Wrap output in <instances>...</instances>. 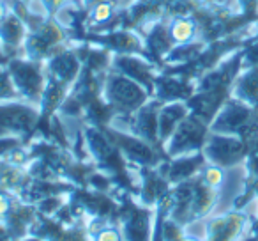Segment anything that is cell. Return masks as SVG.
Segmentation results:
<instances>
[{"instance_id": "cell-5", "label": "cell", "mask_w": 258, "mask_h": 241, "mask_svg": "<svg viewBox=\"0 0 258 241\" xmlns=\"http://www.w3.org/2000/svg\"><path fill=\"white\" fill-rule=\"evenodd\" d=\"M202 151L207 158V163L218 165L225 170L244 163L249 155V148L242 138L235 135L212 133V131L209 133V138Z\"/></svg>"}, {"instance_id": "cell-18", "label": "cell", "mask_w": 258, "mask_h": 241, "mask_svg": "<svg viewBox=\"0 0 258 241\" xmlns=\"http://www.w3.org/2000/svg\"><path fill=\"white\" fill-rule=\"evenodd\" d=\"M20 94L15 87V82L11 78V73L0 69V101H11V100H18Z\"/></svg>"}, {"instance_id": "cell-1", "label": "cell", "mask_w": 258, "mask_h": 241, "mask_svg": "<svg viewBox=\"0 0 258 241\" xmlns=\"http://www.w3.org/2000/svg\"><path fill=\"white\" fill-rule=\"evenodd\" d=\"M211 131L235 135L246 142L251 151L258 144V108L232 96L212 119Z\"/></svg>"}, {"instance_id": "cell-16", "label": "cell", "mask_w": 258, "mask_h": 241, "mask_svg": "<svg viewBox=\"0 0 258 241\" xmlns=\"http://www.w3.org/2000/svg\"><path fill=\"white\" fill-rule=\"evenodd\" d=\"M25 41V25L15 15H8L0 22V43L18 46Z\"/></svg>"}, {"instance_id": "cell-27", "label": "cell", "mask_w": 258, "mask_h": 241, "mask_svg": "<svg viewBox=\"0 0 258 241\" xmlns=\"http://www.w3.org/2000/svg\"><path fill=\"white\" fill-rule=\"evenodd\" d=\"M247 236H251L254 241H258V232H256V234H247Z\"/></svg>"}, {"instance_id": "cell-6", "label": "cell", "mask_w": 258, "mask_h": 241, "mask_svg": "<svg viewBox=\"0 0 258 241\" xmlns=\"http://www.w3.org/2000/svg\"><path fill=\"white\" fill-rule=\"evenodd\" d=\"M9 73H11V78L15 82L20 98L41 107L44 89H46V78H44L39 62L13 61L9 62Z\"/></svg>"}, {"instance_id": "cell-25", "label": "cell", "mask_w": 258, "mask_h": 241, "mask_svg": "<svg viewBox=\"0 0 258 241\" xmlns=\"http://www.w3.org/2000/svg\"><path fill=\"white\" fill-rule=\"evenodd\" d=\"M8 15H9V13H8V8H6V6H4V2H2V0H0V22H2V20H4Z\"/></svg>"}, {"instance_id": "cell-8", "label": "cell", "mask_w": 258, "mask_h": 241, "mask_svg": "<svg viewBox=\"0 0 258 241\" xmlns=\"http://www.w3.org/2000/svg\"><path fill=\"white\" fill-rule=\"evenodd\" d=\"M152 213L145 206H127L120 216L122 241H151Z\"/></svg>"}, {"instance_id": "cell-10", "label": "cell", "mask_w": 258, "mask_h": 241, "mask_svg": "<svg viewBox=\"0 0 258 241\" xmlns=\"http://www.w3.org/2000/svg\"><path fill=\"white\" fill-rule=\"evenodd\" d=\"M205 165H207V158H205L204 151L177 156V158L172 160V163L166 165V172L163 176L168 179L170 184H179L182 181H187L191 177L198 176Z\"/></svg>"}, {"instance_id": "cell-23", "label": "cell", "mask_w": 258, "mask_h": 241, "mask_svg": "<svg viewBox=\"0 0 258 241\" xmlns=\"http://www.w3.org/2000/svg\"><path fill=\"white\" fill-rule=\"evenodd\" d=\"M0 241H13L11 230H9V227L2 220H0Z\"/></svg>"}, {"instance_id": "cell-24", "label": "cell", "mask_w": 258, "mask_h": 241, "mask_svg": "<svg viewBox=\"0 0 258 241\" xmlns=\"http://www.w3.org/2000/svg\"><path fill=\"white\" fill-rule=\"evenodd\" d=\"M258 201V199H256ZM258 232V209H256V215H254V218L249 222V227H247V234H256Z\"/></svg>"}, {"instance_id": "cell-19", "label": "cell", "mask_w": 258, "mask_h": 241, "mask_svg": "<svg viewBox=\"0 0 258 241\" xmlns=\"http://www.w3.org/2000/svg\"><path fill=\"white\" fill-rule=\"evenodd\" d=\"M92 236V241H122V234L120 229L117 227H111V225H104L99 227Z\"/></svg>"}, {"instance_id": "cell-3", "label": "cell", "mask_w": 258, "mask_h": 241, "mask_svg": "<svg viewBox=\"0 0 258 241\" xmlns=\"http://www.w3.org/2000/svg\"><path fill=\"white\" fill-rule=\"evenodd\" d=\"M211 133V124L195 114H187L186 119L177 126L173 135L165 142V151L170 158L193 155L204 149Z\"/></svg>"}, {"instance_id": "cell-13", "label": "cell", "mask_w": 258, "mask_h": 241, "mask_svg": "<svg viewBox=\"0 0 258 241\" xmlns=\"http://www.w3.org/2000/svg\"><path fill=\"white\" fill-rule=\"evenodd\" d=\"M244 165H246L244 188L233 201V208L235 209H244L253 199H258V144L249 151Z\"/></svg>"}, {"instance_id": "cell-4", "label": "cell", "mask_w": 258, "mask_h": 241, "mask_svg": "<svg viewBox=\"0 0 258 241\" xmlns=\"http://www.w3.org/2000/svg\"><path fill=\"white\" fill-rule=\"evenodd\" d=\"M41 107L29 101H0V137H22L36 128Z\"/></svg>"}, {"instance_id": "cell-17", "label": "cell", "mask_w": 258, "mask_h": 241, "mask_svg": "<svg viewBox=\"0 0 258 241\" xmlns=\"http://www.w3.org/2000/svg\"><path fill=\"white\" fill-rule=\"evenodd\" d=\"M184 229H186L184 225L165 216L161 223V241H198L197 237L186 234Z\"/></svg>"}, {"instance_id": "cell-15", "label": "cell", "mask_w": 258, "mask_h": 241, "mask_svg": "<svg viewBox=\"0 0 258 241\" xmlns=\"http://www.w3.org/2000/svg\"><path fill=\"white\" fill-rule=\"evenodd\" d=\"M170 37L175 44H187L197 41L198 34V23L191 16H179L175 18L168 27Z\"/></svg>"}, {"instance_id": "cell-14", "label": "cell", "mask_w": 258, "mask_h": 241, "mask_svg": "<svg viewBox=\"0 0 258 241\" xmlns=\"http://www.w3.org/2000/svg\"><path fill=\"white\" fill-rule=\"evenodd\" d=\"M232 96L247 103L249 107L258 108V66L246 68L239 73L233 83Z\"/></svg>"}, {"instance_id": "cell-26", "label": "cell", "mask_w": 258, "mask_h": 241, "mask_svg": "<svg viewBox=\"0 0 258 241\" xmlns=\"http://www.w3.org/2000/svg\"><path fill=\"white\" fill-rule=\"evenodd\" d=\"M6 64V55H4V50H2V46H0V66Z\"/></svg>"}, {"instance_id": "cell-2", "label": "cell", "mask_w": 258, "mask_h": 241, "mask_svg": "<svg viewBox=\"0 0 258 241\" xmlns=\"http://www.w3.org/2000/svg\"><path fill=\"white\" fill-rule=\"evenodd\" d=\"M149 90L137 80L122 73H113L106 78L103 98L110 108L122 114H133L149 101Z\"/></svg>"}, {"instance_id": "cell-7", "label": "cell", "mask_w": 258, "mask_h": 241, "mask_svg": "<svg viewBox=\"0 0 258 241\" xmlns=\"http://www.w3.org/2000/svg\"><path fill=\"white\" fill-rule=\"evenodd\" d=\"M249 215L244 209L226 211L205 222V241H240L249 227Z\"/></svg>"}, {"instance_id": "cell-11", "label": "cell", "mask_w": 258, "mask_h": 241, "mask_svg": "<svg viewBox=\"0 0 258 241\" xmlns=\"http://www.w3.org/2000/svg\"><path fill=\"white\" fill-rule=\"evenodd\" d=\"M113 135L118 144V149L124 153V156L127 160H131V162L138 163V165H144V167L156 165L158 155H156L154 149L151 148L152 144L135 137V135H124V133H113Z\"/></svg>"}, {"instance_id": "cell-21", "label": "cell", "mask_w": 258, "mask_h": 241, "mask_svg": "<svg viewBox=\"0 0 258 241\" xmlns=\"http://www.w3.org/2000/svg\"><path fill=\"white\" fill-rule=\"evenodd\" d=\"M111 13H113V9H111L110 4H97L96 9L92 11V18L96 22H104V20L110 18Z\"/></svg>"}, {"instance_id": "cell-9", "label": "cell", "mask_w": 258, "mask_h": 241, "mask_svg": "<svg viewBox=\"0 0 258 241\" xmlns=\"http://www.w3.org/2000/svg\"><path fill=\"white\" fill-rule=\"evenodd\" d=\"M158 103H145L142 108L133 112L131 119V135L149 142V144H158L159 131H158Z\"/></svg>"}, {"instance_id": "cell-12", "label": "cell", "mask_w": 258, "mask_h": 241, "mask_svg": "<svg viewBox=\"0 0 258 241\" xmlns=\"http://www.w3.org/2000/svg\"><path fill=\"white\" fill-rule=\"evenodd\" d=\"M189 114V107L186 101H172V103H165L158 112V131H159V142L165 144L173 131L177 130L180 123H182L186 115Z\"/></svg>"}, {"instance_id": "cell-20", "label": "cell", "mask_w": 258, "mask_h": 241, "mask_svg": "<svg viewBox=\"0 0 258 241\" xmlns=\"http://www.w3.org/2000/svg\"><path fill=\"white\" fill-rule=\"evenodd\" d=\"M258 66V39L244 46V59H242V69Z\"/></svg>"}, {"instance_id": "cell-22", "label": "cell", "mask_w": 258, "mask_h": 241, "mask_svg": "<svg viewBox=\"0 0 258 241\" xmlns=\"http://www.w3.org/2000/svg\"><path fill=\"white\" fill-rule=\"evenodd\" d=\"M11 209H13L11 199H9L6 194H2V191H0V220L8 218V215L11 213Z\"/></svg>"}]
</instances>
